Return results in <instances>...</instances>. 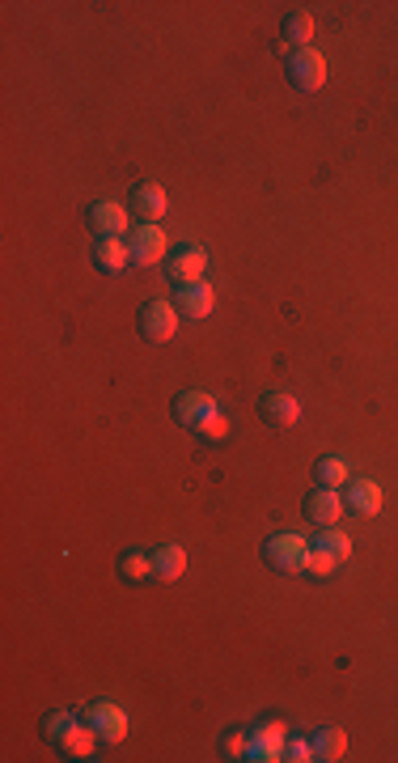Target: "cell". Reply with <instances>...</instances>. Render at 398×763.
<instances>
[{
	"label": "cell",
	"instance_id": "cell-1",
	"mask_svg": "<svg viewBox=\"0 0 398 763\" xmlns=\"http://www.w3.org/2000/svg\"><path fill=\"white\" fill-rule=\"evenodd\" d=\"M263 560H267L276 573H284V577L310 573V539L293 535V530H284V535H271V539L263 543Z\"/></svg>",
	"mask_w": 398,
	"mask_h": 763
},
{
	"label": "cell",
	"instance_id": "cell-2",
	"mask_svg": "<svg viewBox=\"0 0 398 763\" xmlns=\"http://www.w3.org/2000/svg\"><path fill=\"white\" fill-rule=\"evenodd\" d=\"M348 556H352V539L343 535V530H335V526H322V535L310 543V573L327 577V573H335Z\"/></svg>",
	"mask_w": 398,
	"mask_h": 763
},
{
	"label": "cell",
	"instance_id": "cell-3",
	"mask_svg": "<svg viewBox=\"0 0 398 763\" xmlns=\"http://www.w3.org/2000/svg\"><path fill=\"white\" fill-rule=\"evenodd\" d=\"M216 416H221V403H216L208 390H183V395L174 399V420L191 433H204Z\"/></svg>",
	"mask_w": 398,
	"mask_h": 763
},
{
	"label": "cell",
	"instance_id": "cell-4",
	"mask_svg": "<svg viewBox=\"0 0 398 763\" xmlns=\"http://www.w3.org/2000/svg\"><path fill=\"white\" fill-rule=\"evenodd\" d=\"M178 314L174 310V301H144V310H140V335L149 344H166V340H174V331H178Z\"/></svg>",
	"mask_w": 398,
	"mask_h": 763
},
{
	"label": "cell",
	"instance_id": "cell-5",
	"mask_svg": "<svg viewBox=\"0 0 398 763\" xmlns=\"http://www.w3.org/2000/svg\"><path fill=\"white\" fill-rule=\"evenodd\" d=\"M81 717L94 725V734L106 742V747H119V742L128 738V717H123V708H115L111 700H94Z\"/></svg>",
	"mask_w": 398,
	"mask_h": 763
},
{
	"label": "cell",
	"instance_id": "cell-6",
	"mask_svg": "<svg viewBox=\"0 0 398 763\" xmlns=\"http://www.w3.org/2000/svg\"><path fill=\"white\" fill-rule=\"evenodd\" d=\"M288 81H293V90H301V94L322 90V81H327V60L310 47L293 51V60H288Z\"/></svg>",
	"mask_w": 398,
	"mask_h": 763
},
{
	"label": "cell",
	"instance_id": "cell-7",
	"mask_svg": "<svg viewBox=\"0 0 398 763\" xmlns=\"http://www.w3.org/2000/svg\"><path fill=\"white\" fill-rule=\"evenodd\" d=\"M259 407H263V416H267L271 424H276V429H297L301 416H305L301 399H297V395H288V390H263Z\"/></svg>",
	"mask_w": 398,
	"mask_h": 763
},
{
	"label": "cell",
	"instance_id": "cell-8",
	"mask_svg": "<svg viewBox=\"0 0 398 763\" xmlns=\"http://www.w3.org/2000/svg\"><path fill=\"white\" fill-rule=\"evenodd\" d=\"M128 246H132V263L136 268H153V263H161L166 259V234H161V225H140L136 234L128 238Z\"/></svg>",
	"mask_w": 398,
	"mask_h": 763
},
{
	"label": "cell",
	"instance_id": "cell-9",
	"mask_svg": "<svg viewBox=\"0 0 398 763\" xmlns=\"http://www.w3.org/2000/svg\"><path fill=\"white\" fill-rule=\"evenodd\" d=\"M204 268H208V251L204 246H183L166 259V276L174 285H191V280H204Z\"/></svg>",
	"mask_w": 398,
	"mask_h": 763
},
{
	"label": "cell",
	"instance_id": "cell-10",
	"mask_svg": "<svg viewBox=\"0 0 398 763\" xmlns=\"http://www.w3.org/2000/svg\"><path fill=\"white\" fill-rule=\"evenodd\" d=\"M212 306H216V293L208 280H191V285H178V293H174V310L183 318H208Z\"/></svg>",
	"mask_w": 398,
	"mask_h": 763
},
{
	"label": "cell",
	"instance_id": "cell-11",
	"mask_svg": "<svg viewBox=\"0 0 398 763\" xmlns=\"http://www.w3.org/2000/svg\"><path fill=\"white\" fill-rule=\"evenodd\" d=\"M132 212H136L144 225H157V221L170 212L166 187H161V183H136V191H132Z\"/></svg>",
	"mask_w": 398,
	"mask_h": 763
},
{
	"label": "cell",
	"instance_id": "cell-12",
	"mask_svg": "<svg viewBox=\"0 0 398 763\" xmlns=\"http://www.w3.org/2000/svg\"><path fill=\"white\" fill-rule=\"evenodd\" d=\"M301 513L310 518L314 526H335L339 513H343V496L335 488H314L310 496L301 501Z\"/></svg>",
	"mask_w": 398,
	"mask_h": 763
},
{
	"label": "cell",
	"instance_id": "cell-13",
	"mask_svg": "<svg viewBox=\"0 0 398 763\" xmlns=\"http://www.w3.org/2000/svg\"><path fill=\"white\" fill-rule=\"evenodd\" d=\"M85 221H89V229H94L98 238H119L123 229H128V208L115 204V200H102V204H94L85 212Z\"/></svg>",
	"mask_w": 398,
	"mask_h": 763
},
{
	"label": "cell",
	"instance_id": "cell-14",
	"mask_svg": "<svg viewBox=\"0 0 398 763\" xmlns=\"http://www.w3.org/2000/svg\"><path fill=\"white\" fill-rule=\"evenodd\" d=\"M343 505L352 513H360V518H373V513L382 509V488H377L373 479H348V484H343Z\"/></svg>",
	"mask_w": 398,
	"mask_h": 763
},
{
	"label": "cell",
	"instance_id": "cell-15",
	"mask_svg": "<svg viewBox=\"0 0 398 763\" xmlns=\"http://www.w3.org/2000/svg\"><path fill=\"white\" fill-rule=\"evenodd\" d=\"M94 263H98V272L115 276V272H123V268L132 263V246L123 242V238H98V246H94Z\"/></svg>",
	"mask_w": 398,
	"mask_h": 763
},
{
	"label": "cell",
	"instance_id": "cell-16",
	"mask_svg": "<svg viewBox=\"0 0 398 763\" xmlns=\"http://www.w3.org/2000/svg\"><path fill=\"white\" fill-rule=\"evenodd\" d=\"M98 734H94V725L89 721H77L72 730L64 734V742H60V751L68 755V759H94V747H98Z\"/></svg>",
	"mask_w": 398,
	"mask_h": 763
},
{
	"label": "cell",
	"instance_id": "cell-17",
	"mask_svg": "<svg viewBox=\"0 0 398 763\" xmlns=\"http://www.w3.org/2000/svg\"><path fill=\"white\" fill-rule=\"evenodd\" d=\"M187 573V552L178 543H166V547H157L153 552V577L161 581H178Z\"/></svg>",
	"mask_w": 398,
	"mask_h": 763
},
{
	"label": "cell",
	"instance_id": "cell-18",
	"mask_svg": "<svg viewBox=\"0 0 398 763\" xmlns=\"http://www.w3.org/2000/svg\"><path fill=\"white\" fill-rule=\"evenodd\" d=\"M310 742H314V759H322V763H335V759H343V751H348V734H343L339 725H322Z\"/></svg>",
	"mask_w": 398,
	"mask_h": 763
},
{
	"label": "cell",
	"instance_id": "cell-19",
	"mask_svg": "<svg viewBox=\"0 0 398 763\" xmlns=\"http://www.w3.org/2000/svg\"><path fill=\"white\" fill-rule=\"evenodd\" d=\"M314 484L318 488H343V484H348V463L335 458V454L318 458V463H314Z\"/></svg>",
	"mask_w": 398,
	"mask_h": 763
},
{
	"label": "cell",
	"instance_id": "cell-20",
	"mask_svg": "<svg viewBox=\"0 0 398 763\" xmlns=\"http://www.w3.org/2000/svg\"><path fill=\"white\" fill-rule=\"evenodd\" d=\"M314 39V17L310 13H288L284 17V43H297V51H305V43Z\"/></svg>",
	"mask_w": 398,
	"mask_h": 763
},
{
	"label": "cell",
	"instance_id": "cell-21",
	"mask_svg": "<svg viewBox=\"0 0 398 763\" xmlns=\"http://www.w3.org/2000/svg\"><path fill=\"white\" fill-rule=\"evenodd\" d=\"M119 577H123V581H149V577H153V556L123 552V556H119Z\"/></svg>",
	"mask_w": 398,
	"mask_h": 763
},
{
	"label": "cell",
	"instance_id": "cell-22",
	"mask_svg": "<svg viewBox=\"0 0 398 763\" xmlns=\"http://www.w3.org/2000/svg\"><path fill=\"white\" fill-rule=\"evenodd\" d=\"M72 725H77V717H72V713H51L47 721H43V734L51 738V742H56V747H60V742H64V734L72 730Z\"/></svg>",
	"mask_w": 398,
	"mask_h": 763
},
{
	"label": "cell",
	"instance_id": "cell-23",
	"mask_svg": "<svg viewBox=\"0 0 398 763\" xmlns=\"http://www.w3.org/2000/svg\"><path fill=\"white\" fill-rule=\"evenodd\" d=\"M284 759L288 763H310L314 759V742L310 738H288L284 742Z\"/></svg>",
	"mask_w": 398,
	"mask_h": 763
},
{
	"label": "cell",
	"instance_id": "cell-24",
	"mask_svg": "<svg viewBox=\"0 0 398 763\" xmlns=\"http://www.w3.org/2000/svg\"><path fill=\"white\" fill-rule=\"evenodd\" d=\"M225 755L229 759H246L250 755V734H225Z\"/></svg>",
	"mask_w": 398,
	"mask_h": 763
},
{
	"label": "cell",
	"instance_id": "cell-25",
	"mask_svg": "<svg viewBox=\"0 0 398 763\" xmlns=\"http://www.w3.org/2000/svg\"><path fill=\"white\" fill-rule=\"evenodd\" d=\"M225 429H229V420H225V412H221V416H216V420L208 424V429H204V433H208V437H221Z\"/></svg>",
	"mask_w": 398,
	"mask_h": 763
}]
</instances>
